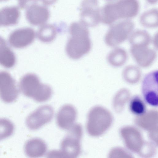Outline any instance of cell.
<instances>
[{"label":"cell","instance_id":"9a60e30c","mask_svg":"<svg viewBox=\"0 0 158 158\" xmlns=\"http://www.w3.org/2000/svg\"><path fill=\"white\" fill-rule=\"evenodd\" d=\"M130 52L139 66L143 68L150 66L156 56V51L148 46H131Z\"/></svg>","mask_w":158,"mask_h":158},{"label":"cell","instance_id":"6da1fadb","mask_svg":"<svg viewBox=\"0 0 158 158\" xmlns=\"http://www.w3.org/2000/svg\"><path fill=\"white\" fill-rule=\"evenodd\" d=\"M71 36L66 46L67 54L71 58L77 59L87 53L91 44L87 27L81 22L72 23L69 28Z\"/></svg>","mask_w":158,"mask_h":158},{"label":"cell","instance_id":"f1b7e54d","mask_svg":"<svg viewBox=\"0 0 158 158\" xmlns=\"http://www.w3.org/2000/svg\"><path fill=\"white\" fill-rule=\"evenodd\" d=\"M46 158H73L64 154L60 150H52L49 152Z\"/></svg>","mask_w":158,"mask_h":158},{"label":"cell","instance_id":"d6986e66","mask_svg":"<svg viewBox=\"0 0 158 158\" xmlns=\"http://www.w3.org/2000/svg\"><path fill=\"white\" fill-rule=\"evenodd\" d=\"M57 34V29L53 25L44 23L38 28L37 35L39 39L44 42H49L53 40Z\"/></svg>","mask_w":158,"mask_h":158},{"label":"cell","instance_id":"ffe728a7","mask_svg":"<svg viewBox=\"0 0 158 158\" xmlns=\"http://www.w3.org/2000/svg\"><path fill=\"white\" fill-rule=\"evenodd\" d=\"M129 37V41L131 46H148L151 40L149 34L143 30L134 31Z\"/></svg>","mask_w":158,"mask_h":158},{"label":"cell","instance_id":"2e32d148","mask_svg":"<svg viewBox=\"0 0 158 158\" xmlns=\"http://www.w3.org/2000/svg\"><path fill=\"white\" fill-rule=\"evenodd\" d=\"M77 117L75 108L69 104L62 106L56 115V123L58 126L63 130H69L74 124Z\"/></svg>","mask_w":158,"mask_h":158},{"label":"cell","instance_id":"7c38bea8","mask_svg":"<svg viewBox=\"0 0 158 158\" xmlns=\"http://www.w3.org/2000/svg\"><path fill=\"white\" fill-rule=\"evenodd\" d=\"M135 124L139 127L148 131L150 139L155 143H158V112L155 110L146 111L143 114L137 116Z\"/></svg>","mask_w":158,"mask_h":158},{"label":"cell","instance_id":"4fadbf2b","mask_svg":"<svg viewBox=\"0 0 158 158\" xmlns=\"http://www.w3.org/2000/svg\"><path fill=\"white\" fill-rule=\"evenodd\" d=\"M35 33L30 27H24L13 31L8 37V42L12 46L17 48L25 47L34 40Z\"/></svg>","mask_w":158,"mask_h":158},{"label":"cell","instance_id":"83f0119b","mask_svg":"<svg viewBox=\"0 0 158 158\" xmlns=\"http://www.w3.org/2000/svg\"><path fill=\"white\" fill-rule=\"evenodd\" d=\"M108 158H133L130 154L124 149L116 147L110 152Z\"/></svg>","mask_w":158,"mask_h":158},{"label":"cell","instance_id":"ac0fdd59","mask_svg":"<svg viewBox=\"0 0 158 158\" xmlns=\"http://www.w3.org/2000/svg\"><path fill=\"white\" fill-rule=\"evenodd\" d=\"M20 12L16 6H5L0 9V25H9L16 23L19 18Z\"/></svg>","mask_w":158,"mask_h":158},{"label":"cell","instance_id":"8992f818","mask_svg":"<svg viewBox=\"0 0 158 158\" xmlns=\"http://www.w3.org/2000/svg\"><path fill=\"white\" fill-rule=\"evenodd\" d=\"M134 27L133 22L126 19L112 25L105 36L107 45L116 46L127 40L131 34Z\"/></svg>","mask_w":158,"mask_h":158},{"label":"cell","instance_id":"7402d4cb","mask_svg":"<svg viewBox=\"0 0 158 158\" xmlns=\"http://www.w3.org/2000/svg\"><path fill=\"white\" fill-rule=\"evenodd\" d=\"M127 58L126 51L121 48H116L110 52L107 56L108 62L114 67H120L124 64Z\"/></svg>","mask_w":158,"mask_h":158},{"label":"cell","instance_id":"d4e9b609","mask_svg":"<svg viewBox=\"0 0 158 158\" xmlns=\"http://www.w3.org/2000/svg\"><path fill=\"white\" fill-rule=\"evenodd\" d=\"M141 75V72L139 68L132 65L126 67L123 72V76L124 80L131 84H135L139 81Z\"/></svg>","mask_w":158,"mask_h":158},{"label":"cell","instance_id":"5b68a950","mask_svg":"<svg viewBox=\"0 0 158 158\" xmlns=\"http://www.w3.org/2000/svg\"><path fill=\"white\" fill-rule=\"evenodd\" d=\"M83 132L81 125L79 123L74 124L68 130L66 136L62 140L60 151L71 157H77L81 151V141Z\"/></svg>","mask_w":158,"mask_h":158},{"label":"cell","instance_id":"7a4b0ae2","mask_svg":"<svg viewBox=\"0 0 158 158\" xmlns=\"http://www.w3.org/2000/svg\"><path fill=\"white\" fill-rule=\"evenodd\" d=\"M139 5L134 0H119L106 3L101 9V21L111 24L118 19H128L138 14Z\"/></svg>","mask_w":158,"mask_h":158},{"label":"cell","instance_id":"603a6c76","mask_svg":"<svg viewBox=\"0 0 158 158\" xmlns=\"http://www.w3.org/2000/svg\"><path fill=\"white\" fill-rule=\"evenodd\" d=\"M130 93L127 89L123 88L118 91L114 96L113 105L114 110L117 112H120L129 100Z\"/></svg>","mask_w":158,"mask_h":158},{"label":"cell","instance_id":"4dcf8cb0","mask_svg":"<svg viewBox=\"0 0 158 158\" xmlns=\"http://www.w3.org/2000/svg\"><path fill=\"white\" fill-rule=\"evenodd\" d=\"M157 34L155 35V36L154 37V38L153 39V42L154 45H155V47H157Z\"/></svg>","mask_w":158,"mask_h":158},{"label":"cell","instance_id":"30bf717a","mask_svg":"<svg viewBox=\"0 0 158 158\" xmlns=\"http://www.w3.org/2000/svg\"><path fill=\"white\" fill-rule=\"evenodd\" d=\"M15 81L10 74L5 71H0V98L4 102L15 101L19 95Z\"/></svg>","mask_w":158,"mask_h":158},{"label":"cell","instance_id":"e0dca14e","mask_svg":"<svg viewBox=\"0 0 158 158\" xmlns=\"http://www.w3.org/2000/svg\"><path fill=\"white\" fill-rule=\"evenodd\" d=\"M47 150V146L43 139L38 138L31 139L25 143L24 151L29 158H40L44 156Z\"/></svg>","mask_w":158,"mask_h":158},{"label":"cell","instance_id":"4316f807","mask_svg":"<svg viewBox=\"0 0 158 158\" xmlns=\"http://www.w3.org/2000/svg\"><path fill=\"white\" fill-rule=\"evenodd\" d=\"M14 131L13 123L5 118H0V140L9 137Z\"/></svg>","mask_w":158,"mask_h":158},{"label":"cell","instance_id":"8fae6325","mask_svg":"<svg viewBox=\"0 0 158 158\" xmlns=\"http://www.w3.org/2000/svg\"><path fill=\"white\" fill-rule=\"evenodd\" d=\"M158 72L155 71L147 74L142 83V90L144 100L154 106L158 105Z\"/></svg>","mask_w":158,"mask_h":158},{"label":"cell","instance_id":"9c48e42d","mask_svg":"<svg viewBox=\"0 0 158 158\" xmlns=\"http://www.w3.org/2000/svg\"><path fill=\"white\" fill-rule=\"evenodd\" d=\"M54 111L52 107L44 105L37 108L30 113L26 119V124L30 130H38L52 119Z\"/></svg>","mask_w":158,"mask_h":158},{"label":"cell","instance_id":"3957f363","mask_svg":"<svg viewBox=\"0 0 158 158\" xmlns=\"http://www.w3.org/2000/svg\"><path fill=\"white\" fill-rule=\"evenodd\" d=\"M19 85L24 95L37 102L47 101L52 95L51 88L41 83L38 77L34 73H28L24 75L20 80Z\"/></svg>","mask_w":158,"mask_h":158},{"label":"cell","instance_id":"5bb4252c","mask_svg":"<svg viewBox=\"0 0 158 158\" xmlns=\"http://www.w3.org/2000/svg\"><path fill=\"white\" fill-rule=\"evenodd\" d=\"M49 15L48 9L44 6L33 3L26 8V17L28 22L33 25H41L44 24Z\"/></svg>","mask_w":158,"mask_h":158},{"label":"cell","instance_id":"484cf974","mask_svg":"<svg viewBox=\"0 0 158 158\" xmlns=\"http://www.w3.org/2000/svg\"><path fill=\"white\" fill-rule=\"evenodd\" d=\"M129 108L131 112L137 116L141 115L146 112L145 103L138 96H135L131 98Z\"/></svg>","mask_w":158,"mask_h":158},{"label":"cell","instance_id":"52a82bcc","mask_svg":"<svg viewBox=\"0 0 158 158\" xmlns=\"http://www.w3.org/2000/svg\"><path fill=\"white\" fill-rule=\"evenodd\" d=\"M120 133L128 149L142 156L149 143L143 140L140 131L134 127L127 126L122 127Z\"/></svg>","mask_w":158,"mask_h":158},{"label":"cell","instance_id":"ba28073f","mask_svg":"<svg viewBox=\"0 0 158 158\" xmlns=\"http://www.w3.org/2000/svg\"><path fill=\"white\" fill-rule=\"evenodd\" d=\"M81 22L86 27H94L101 22V10L97 0H84L80 6Z\"/></svg>","mask_w":158,"mask_h":158},{"label":"cell","instance_id":"277c9868","mask_svg":"<svg viewBox=\"0 0 158 158\" xmlns=\"http://www.w3.org/2000/svg\"><path fill=\"white\" fill-rule=\"evenodd\" d=\"M113 121L112 115L108 110L101 106H94L88 113L87 131L91 136H99L110 127Z\"/></svg>","mask_w":158,"mask_h":158},{"label":"cell","instance_id":"f546056e","mask_svg":"<svg viewBox=\"0 0 158 158\" xmlns=\"http://www.w3.org/2000/svg\"><path fill=\"white\" fill-rule=\"evenodd\" d=\"M7 44L6 40L2 37L0 36V48Z\"/></svg>","mask_w":158,"mask_h":158},{"label":"cell","instance_id":"cb8c5ba5","mask_svg":"<svg viewBox=\"0 0 158 158\" xmlns=\"http://www.w3.org/2000/svg\"><path fill=\"white\" fill-rule=\"evenodd\" d=\"M141 24L146 27H154L158 26V10L153 8L145 11L140 16Z\"/></svg>","mask_w":158,"mask_h":158},{"label":"cell","instance_id":"44dd1931","mask_svg":"<svg viewBox=\"0 0 158 158\" xmlns=\"http://www.w3.org/2000/svg\"><path fill=\"white\" fill-rule=\"evenodd\" d=\"M16 61L15 54L8 45L0 48V64L5 68H10L15 64Z\"/></svg>","mask_w":158,"mask_h":158}]
</instances>
